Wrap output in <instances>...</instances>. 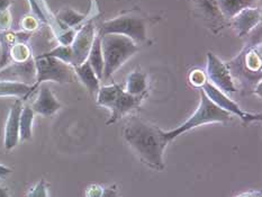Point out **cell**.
<instances>
[{"instance_id": "obj_13", "label": "cell", "mask_w": 262, "mask_h": 197, "mask_svg": "<svg viewBox=\"0 0 262 197\" xmlns=\"http://www.w3.org/2000/svg\"><path fill=\"white\" fill-rule=\"evenodd\" d=\"M261 21V11L255 7L241 10L232 18V26L238 37H243L251 33Z\"/></svg>"}, {"instance_id": "obj_1", "label": "cell", "mask_w": 262, "mask_h": 197, "mask_svg": "<svg viewBox=\"0 0 262 197\" xmlns=\"http://www.w3.org/2000/svg\"><path fill=\"white\" fill-rule=\"evenodd\" d=\"M124 138L142 162L156 170H163V154L170 141L161 128L141 117L132 116L124 127Z\"/></svg>"}, {"instance_id": "obj_2", "label": "cell", "mask_w": 262, "mask_h": 197, "mask_svg": "<svg viewBox=\"0 0 262 197\" xmlns=\"http://www.w3.org/2000/svg\"><path fill=\"white\" fill-rule=\"evenodd\" d=\"M99 36L102 59H104L102 80H107L125 62L132 58L140 48L132 39L119 34H105Z\"/></svg>"}, {"instance_id": "obj_15", "label": "cell", "mask_w": 262, "mask_h": 197, "mask_svg": "<svg viewBox=\"0 0 262 197\" xmlns=\"http://www.w3.org/2000/svg\"><path fill=\"white\" fill-rule=\"evenodd\" d=\"M32 84L20 81L0 80V97H17L26 100L30 97Z\"/></svg>"}, {"instance_id": "obj_14", "label": "cell", "mask_w": 262, "mask_h": 197, "mask_svg": "<svg viewBox=\"0 0 262 197\" xmlns=\"http://www.w3.org/2000/svg\"><path fill=\"white\" fill-rule=\"evenodd\" d=\"M31 107L35 114L49 117L54 115L61 108V104L51 89L44 83L39 87L37 98L34 100Z\"/></svg>"}, {"instance_id": "obj_31", "label": "cell", "mask_w": 262, "mask_h": 197, "mask_svg": "<svg viewBox=\"0 0 262 197\" xmlns=\"http://www.w3.org/2000/svg\"><path fill=\"white\" fill-rule=\"evenodd\" d=\"M11 172V169L6 167L4 165H0V178H4L6 176H8V174Z\"/></svg>"}, {"instance_id": "obj_6", "label": "cell", "mask_w": 262, "mask_h": 197, "mask_svg": "<svg viewBox=\"0 0 262 197\" xmlns=\"http://www.w3.org/2000/svg\"><path fill=\"white\" fill-rule=\"evenodd\" d=\"M119 34L132 39L136 44L146 41V19L135 11L124 13L101 24L98 35Z\"/></svg>"}, {"instance_id": "obj_30", "label": "cell", "mask_w": 262, "mask_h": 197, "mask_svg": "<svg viewBox=\"0 0 262 197\" xmlns=\"http://www.w3.org/2000/svg\"><path fill=\"white\" fill-rule=\"evenodd\" d=\"M234 197H262L261 191H248V193H242L240 195H236Z\"/></svg>"}, {"instance_id": "obj_20", "label": "cell", "mask_w": 262, "mask_h": 197, "mask_svg": "<svg viewBox=\"0 0 262 197\" xmlns=\"http://www.w3.org/2000/svg\"><path fill=\"white\" fill-rule=\"evenodd\" d=\"M56 17H58V21L60 23L62 28H63V31L68 30V28H76L78 26H81L87 18V16L84 14L78 13V11L71 8L61 9Z\"/></svg>"}, {"instance_id": "obj_7", "label": "cell", "mask_w": 262, "mask_h": 197, "mask_svg": "<svg viewBox=\"0 0 262 197\" xmlns=\"http://www.w3.org/2000/svg\"><path fill=\"white\" fill-rule=\"evenodd\" d=\"M261 62L260 45H253L244 50L235 61L231 62L227 67L230 68L232 76L240 79L241 82L249 81L251 83L255 81V75L261 77Z\"/></svg>"}, {"instance_id": "obj_5", "label": "cell", "mask_w": 262, "mask_h": 197, "mask_svg": "<svg viewBox=\"0 0 262 197\" xmlns=\"http://www.w3.org/2000/svg\"><path fill=\"white\" fill-rule=\"evenodd\" d=\"M34 63H35L36 79L31 88L30 96L43 82L53 81L59 83H67L73 82L77 78L75 73V68L68 63H64L63 61L59 59L52 58V56L39 54L34 59Z\"/></svg>"}, {"instance_id": "obj_3", "label": "cell", "mask_w": 262, "mask_h": 197, "mask_svg": "<svg viewBox=\"0 0 262 197\" xmlns=\"http://www.w3.org/2000/svg\"><path fill=\"white\" fill-rule=\"evenodd\" d=\"M144 98L145 96L129 95L117 83L102 86L97 93V104L107 107L112 112L107 125L116 123L129 112L138 108Z\"/></svg>"}, {"instance_id": "obj_8", "label": "cell", "mask_w": 262, "mask_h": 197, "mask_svg": "<svg viewBox=\"0 0 262 197\" xmlns=\"http://www.w3.org/2000/svg\"><path fill=\"white\" fill-rule=\"evenodd\" d=\"M202 90L215 105H217L220 108L227 112L229 114L237 116L242 121L244 125H248V124L252 122L262 120L261 114H251V113L244 112L234 100L230 98L229 96H226L223 92H221L219 88H216L214 84H212L209 81L204 84Z\"/></svg>"}, {"instance_id": "obj_11", "label": "cell", "mask_w": 262, "mask_h": 197, "mask_svg": "<svg viewBox=\"0 0 262 197\" xmlns=\"http://www.w3.org/2000/svg\"><path fill=\"white\" fill-rule=\"evenodd\" d=\"M36 70L34 59H30L23 63H14L0 71V80H10V81H20L25 83L35 82ZM32 84V86H33Z\"/></svg>"}, {"instance_id": "obj_21", "label": "cell", "mask_w": 262, "mask_h": 197, "mask_svg": "<svg viewBox=\"0 0 262 197\" xmlns=\"http://www.w3.org/2000/svg\"><path fill=\"white\" fill-rule=\"evenodd\" d=\"M34 116H35V113L30 105L23 106L19 117V141H28L32 139Z\"/></svg>"}, {"instance_id": "obj_25", "label": "cell", "mask_w": 262, "mask_h": 197, "mask_svg": "<svg viewBox=\"0 0 262 197\" xmlns=\"http://www.w3.org/2000/svg\"><path fill=\"white\" fill-rule=\"evenodd\" d=\"M27 197H49L48 194V184L44 179L39 180L34 187L30 190Z\"/></svg>"}, {"instance_id": "obj_9", "label": "cell", "mask_w": 262, "mask_h": 197, "mask_svg": "<svg viewBox=\"0 0 262 197\" xmlns=\"http://www.w3.org/2000/svg\"><path fill=\"white\" fill-rule=\"evenodd\" d=\"M96 38V27L94 18H89L79 27L76 33L75 39L70 45L72 52V62L71 65L75 68L82 64L90 52V49L93 47V43Z\"/></svg>"}, {"instance_id": "obj_24", "label": "cell", "mask_w": 262, "mask_h": 197, "mask_svg": "<svg viewBox=\"0 0 262 197\" xmlns=\"http://www.w3.org/2000/svg\"><path fill=\"white\" fill-rule=\"evenodd\" d=\"M188 79H189V82L192 87L201 88V89L203 88L204 84L208 81L206 72H204L201 69H195V70L190 71Z\"/></svg>"}, {"instance_id": "obj_10", "label": "cell", "mask_w": 262, "mask_h": 197, "mask_svg": "<svg viewBox=\"0 0 262 197\" xmlns=\"http://www.w3.org/2000/svg\"><path fill=\"white\" fill-rule=\"evenodd\" d=\"M206 76L210 83L223 93H236L237 87L234 82L230 68L214 53H207Z\"/></svg>"}, {"instance_id": "obj_23", "label": "cell", "mask_w": 262, "mask_h": 197, "mask_svg": "<svg viewBox=\"0 0 262 197\" xmlns=\"http://www.w3.org/2000/svg\"><path fill=\"white\" fill-rule=\"evenodd\" d=\"M198 8H201L203 14L206 15L209 18H223V16L221 15L219 7H217V3L216 0H195Z\"/></svg>"}, {"instance_id": "obj_26", "label": "cell", "mask_w": 262, "mask_h": 197, "mask_svg": "<svg viewBox=\"0 0 262 197\" xmlns=\"http://www.w3.org/2000/svg\"><path fill=\"white\" fill-rule=\"evenodd\" d=\"M13 24V17L9 9H5L0 11V33L9 31Z\"/></svg>"}, {"instance_id": "obj_33", "label": "cell", "mask_w": 262, "mask_h": 197, "mask_svg": "<svg viewBox=\"0 0 262 197\" xmlns=\"http://www.w3.org/2000/svg\"><path fill=\"white\" fill-rule=\"evenodd\" d=\"M0 197H10L9 193H8V189L4 187V186L0 185Z\"/></svg>"}, {"instance_id": "obj_22", "label": "cell", "mask_w": 262, "mask_h": 197, "mask_svg": "<svg viewBox=\"0 0 262 197\" xmlns=\"http://www.w3.org/2000/svg\"><path fill=\"white\" fill-rule=\"evenodd\" d=\"M9 59L14 63H23L32 59V49L28 47L26 42H16L9 51Z\"/></svg>"}, {"instance_id": "obj_4", "label": "cell", "mask_w": 262, "mask_h": 197, "mask_svg": "<svg viewBox=\"0 0 262 197\" xmlns=\"http://www.w3.org/2000/svg\"><path fill=\"white\" fill-rule=\"evenodd\" d=\"M231 114L223 111L217 105H215L210 100L203 90H201V103H199L196 112L188 118V120L171 131L164 132V135L169 141H172L177 137H179L182 133L190 131L192 128H196L204 124L209 123H222L226 124L231 121Z\"/></svg>"}, {"instance_id": "obj_16", "label": "cell", "mask_w": 262, "mask_h": 197, "mask_svg": "<svg viewBox=\"0 0 262 197\" xmlns=\"http://www.w3.org/2000/svg\"><path fill=\"white\" fill-rule=\"evenodd\" d=\"M216 3L223 18L232 19L241 10L254 7L257 0H216Z\"/></svg>"}, {"instance_id": "obj_17", "label": "cell", "mask_w": 262, "mask_h": 197, "mask_svg": "<svg viewBox=\"0 0 262 197\" xmlns=\"http://www.w3.org/2000/svg\"><path fill=\"white\" fill-rule=\"evenodd\" d=\"M75 73L76 77L86 86L90 94L98 93L100 88V80L96 76L95 71L88 63V61H84L82 64L75 67Z\"/></svg>"}, {"instance_id": "obj_28", "label": "cell", "mask_w": 262, "mask_h": 197, "mask_svg": "<svg viewBox=\"0 0 262 197\" xmlns=\"http://www.w3.org/2000/svg\"><path fill=\"white\" fill-rule=\"evenodd\" d=\"M21 27L24 28L25 32L31 33L33 31H35L37 26H38V19L35 18L34 16H25L24 18L20 21Z\"/></svg>"}, {"instance_id": "obj_27", "label": "cell", "mask_w": 262, "mask_h": 197, "mask_svg": "<svg viewBox=\"0 0 262 197\" xmlns=\"http://www.w3.org/2000/svg\"><path fill=\"white\" fill-rule=\"evenodd\" d=\"M76 33H77V31L75 30V28H68V30H64L58 36V41H59L60 45H64V47H70V45L73 42V39H75Z\"/></svg>"}, {"instance_id": "obj_18", "label": "cell", "mask_w": 262, "mask_h": 197, "mask_svg": "<svg viewBox=\"0 0 262 197\" xmlns=\"http://www.w3.org/2000/svg\"><path fill=\"white\" fill-rule=\"evenodd\" d=\"M147 75L143 71L130 72L126 80L125 92L133 96H147Z\"/></svg>"}, {"instance_id": "obj_19", "label": "cell", "mask_w": 262, "mask_h": 197, "mask_svg": "<svg viewBox=\"0 0 262 197\" xmlns=\"http://www.w3.org/2000/svg\"><path fill=\"white\" fill-rule=\"evenodd\" d=\"M87 61L90 64V67L93 68V70L95 71L96 76L98 77V79L101 81L102 77H104V59H102L99 35H96V38L93 43V47H91V49H90Z\"/></svg>"}, {"instance_id": "obj_12", "label": "cell", "mask_w": 262, "mask_h": 197, "mask_svg": "<svg viewBox=\"0 0 262 197\" xmlns=\"http://www.w3.org/2000/svg\"><path fill=\"white\" fill-rule=\"evenodd\" d=\"M23 108L20 99H16L15 103L11 105L7 122L5 126V138L4 145L6 150H11L19 142V117Z\"/></svg>"}, {"instance_id": "obj_29", "label": "cell", "mask_w": 262, "mask_h": 197, "mask_svg": "<svg viewBox=\"0 0 262 197\" xmlns=\"http://www.w3.org/2000/svg\"><path fill=\"white\" fill-rule=\"evenodd\" d=\"M99 197H119L118 189L115 185L111 186V187H104L102 193Z\"/></svg>"}, {"instance_id": "obj_32", "label": "cell", "mask_w": 262, "mask_h": 197, "mask_svg": "<svg viewBox=\"0 0 262 197\" xmlns=\"http://www.w3.org/2000/svg\"><path fill=\"white\" fill-rule=\"evenodd\" d=\"M11 3H13V0H0V11L8 9Z\"/></svg>"}]
</instances>
